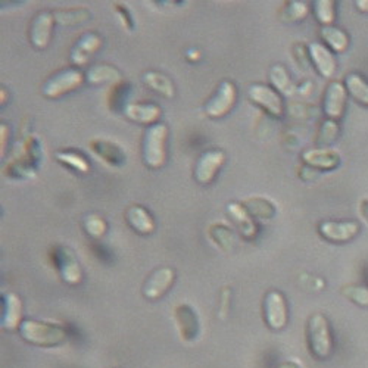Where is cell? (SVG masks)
I'll list each match as a JSON object with an SVG mask.
<instances>
[{
	"label": "cell",
	"instance_id": "obj_41",
	"mask_svg": "<svg viewBox=\"0 0 368 368\" xmlns=\"http://www.w3.org/2000/svg\"><path fill=\"white\" fill-rule=\"evenodd\" d=\"M314 90V86H312L311 81H307V83L297 86V90H296V94H304V96H308V94Z\"/></svg>",
	"mask_w": 368,
	"mask_h": 368
},
{
	"label": "cell",
	"instance_id": "obj_21",
	"mask_svg": "<svg viewBox=\"0 0 368 368\" xmlns=\"http://www.w3.org/2000/svg\"><path fill=\"white\" fill-rule=\"evenodd\" d=\"M122 114L133 122L151 127L159 122L162 109L154 102H138V103H130Z\"/></svg>",
	"mask_w": 368,
	"mask_h": 368
},
{
	"label": "cell",
	"instance_id": "obj_26",
	"mask_svg": "<svg viewBox=\"0 0 368 368\" xmlns=\"http://www.w3.org/2000/svg\"><path fill=\"white\" fill-rule=\"evenodd\" d=\"M270 83L271 87H274L280 94H284V96H295L297 86L293 83L289 71L286 70V66L281 64H276L271 66L270 74Z\"/></svg>",
	"mask_w": 368,
	"mask_h": 368
},
{
	"label": "cell",
	"instance_id": "obj_29",
	"mask_svg": "<svg viewBox=\"0 0 368 368\" xmlns=\"http://www.w3.org/2000/svg\"><path fill=\"white\" fill-rule=\"evenodd\" d=\"M143 83L158 94H161L162 98L165 99H172L175 96V87L172 84V81L170 77L165 74H162L159 71H147L143 75Z\"/></svg>",
	"mask_w": 368,
	"mask_h": 368
},
{
	"label": "cell",
	"instance_id": "obj_5",
	"mask_svg": "<svg viewBox=\"0 0 368 368\" xmlns=\"http://www.w3.org/2000/svg\"><path fill=\"white\" fill-rule=\"evenodd\" d=\"M307 339L311 353L320 360L330 357L333 349V339L330 325L323 314L311 316L307 325Z\"/></svg>",
	"mask_w": 368,
	"mask_h": 368
},
{
	"label": "cell",
	"instance_id": "obj_23",
	"mask_svg": "<svg viewBox=\"0 0 368 368\" xmlns=\"http://www.w3.org/2000/svg\"><path fill=\"white\" fill-rule=\"evenodd\" d=\"M22 323V304L15 293L2 296V327L5 330H17Z\"/></svg>",
	"mask_w": 368,
	"mask_h": 368
},
{
	"label": "cell",
	"instance_id": "obj_33",
	"mask_svg": "<svg viewBox=\"0 0 368 368\" xmlns=\"http://www.w3.org/2000/svg\"><path fill=\"white\" fill-rule=\"evenodd\" d=\"M208 236L216 248L230 252L235 246L233 230L223 223H214L208 228Z\"/></svg>",
	"mask_w": 368,
	"mask_h": 368
},
{
	"label": "cell",
	"instance_id": "obj_40",
	"mask_svg": "<svg viewBox=\"0 0 368 368\" xmlns=\"http://www.w3.org/2000/svg\"><path fill=\"white\" fill-rule=\"evenodd\" d=\"M358 209H360V215L365 223H368V198H362L358 203Z\"/></svg>",
	"mask_w": 368,
	"mask_h": 368
},
{
	"label": "cell",
	"instance_id": "obj_15",
	"mask_svg": "<svg viewBox=\"0 0 368 368\" xmlns=\"http://www.w3.org/2000/svg\"><path fill=\"white\" fill-rule=\"evenodd\" d=\"M103 45V40L98 33L87 31L81 36L77 42L74 43L71 53H70V61L71 65L75 68H83L89 64L90 58L96 53Z\"/></svg>",
	"mask_w": 368,
	"mask_h": 368
},
{
	"label": "cell",
	"instance_id": "obj_42",
	"mask_svg": "<svg viewBox=\"0 0 368 368\" xmlns=\"http://www.w3.org/2000/svg\"><path fill=\"white\" fill-rule=\"evenodd\" d=\"M355 6L360 12L362 13H368V0H357L355 2Z\"/></svg>",
	"mask_w": 368,
	"mask_h": 368
},
{
	"label": "cell",
	"instance_id": "obj_28",
	"mask_svg": "<svg viewBox=\"0 0 368 368\" xmlns=\"http://www.w3.org/2000/svg\"><path fill=\"white\" fill-rule=\"evenodd\" d=\"M54 159H57L61 165L73 170L77 174L86 175L90 172L89 159L80 151H74V149H64V151H58L54 154Z\"/></svg>",
	"mask_w": 368,
	"mask_h": 368
},
{
	"label": "cell",
	"instance_id": "obj_1",
	"mask_svg": "<svg viewBox=\"0 0 368 368\" xmlns=\"http://www.w3.org/2000/svg\"><path fill=\"white\" fill-rule=\"evenodd\" d=\"M168 135L170 130L163 122H158L146 128L142 142V156L147 168L159 170L167 163Z\"/></svg>",
	"mask_w": 368,
	"mask_h": 368
},
{
	"label": "cell",
	"instance_id": "obj_24",
	"mask_svg": "<svg viewBox=\"0 0 368 368\" xmlns=\"http://www.w3.org/2000/svg\"><path fill=\"white\" fill-rule=\"evenodd\" d=\"M242 205L248 209L256 221H270L277 215L276 203L264 196L244 198L242 200Z\"/></svg>",
	"mask_w": 368,
	"mask_h": 368
},
{
	"label": "cell",
	"instance_id": "obj_22",
	"mask_svg": "<svg viewBox=\"0 0 368 368\" xmlns=\"http://www.w3.org/2000/svg\"><path fill=\"white\" fill-rule=\"evenodd\" d=\"M124 216L128 227L142 236L152 235L156 228L152 214L142 205H131L127 208Z\"/></svg>",
	"mask_w": 368,
	"mask_h": 368
},
{
	"label": "cell",
	"instance_id": "obj_18",
	"mask_svg": "<svg viewBox=\"0 0 368 368\" xmlns=\"http://www.w3.org/2000/svg\"><path fill=\"white\" fill-rule=\"evenodd\" d=\"M307 47L309 53L311 65L316 68V71L323 78L330 80L337 70V61L334 53L324 43H318V42H312Z\"/></svg>",
	"mask_w": 368,
	"mask_h": 368
},
{
	"label": "cell",
	"instance_id": "obj_10",
	"mask_svg": "<svg viewBox=\"0 0 368 368\" xmlns=\"http://www.w3.org/2000/svg\"><path fill=\"white\" fill-rule=\"evenodd\" d=\"M264 320L271 330H283L289 320L286 297L279 290H271L264 297Z\"/></svg>",
	"mask_w": 368,
	"mask_h": 368
},
{
	"label": "cell",
	"instance_id": "obj_17",
	"mask_svg": "<svg viewBox=\"0 0 368 368\" xmlns=\"http://www.w3.org/2000/svg\"><path fill=\"white\" fill-rule=\"evenodd\" d=\"M307 167L317 171H333L340 165L342 156L330 147H312L305 151L301 156Z\"/></svg>",
	"mask_w": 368,
	"mask_h": 368
},
{
	"label": "cell",
	"instance_id": "obj_12",
	"mask_svg": "<svg viewBox=\"0 0 368 368\" xmlns=\"http://www.w3.org/2000/svg\"><path fill=\"white\" fill-rule=\"evenodd\" d=\"M346 105L348 91L345 84L340 83V81H330V83L327 84L323 96L324 115L333 121L342 119L346 112Z\"/></svg>",
	"mask_w": 368,
	"mask_h": 368
},
{
	"label": "cell",
	"instance_id": "obj_20",
	"mask_svg": "<svg viewBox=\"0 0 368 368\" xmlns=\"http://www.w3.org/2000/svg\"><path fill=\"white\" fill-rule=\"evenodd\" d=\"M90 151L99 159L111 167H122L127 161V155L118 143L108 139H91L89 143Z\"/></svg>",
	"mask_w": 368,
	"mask_h": 368
},
{
	"label": "cell",
	"instance_id": "obj_16",
	"mask_svg": "<svg viewBox=\"0 0 368 368\" xmlns=\"http://www.w3.org/2000/svg\"><path fill=\"white\" fill-rule=\"evenodd\" d=\"M175 271L170 267L155 270L143 284V296L149 301H156L165 295L174 284Z\"/></svg>",
	"mask_w": 368,
	"mask_h": 368
},
{
	"label": "cell",
	"instance_id": "obj_34",
	"mask_svg": "<svg viewBox=\"0 0 368 368\" xmlns=\"http://www.w3.org/2000/svg\"><path fill=\"white\" fill-rule=\"evenodd\" d=\"M91 18V13L87 8H70V9H59L54 10V20L57 24L65 27H74L84 24Z\"/></svg>",
	"mask_w": 368,
	"mask_h": 368
},
{
	"label": "cell",
	"instance_id": "obj_38",
	"mask_svg": "<svg viewBox=\"0 0 368 368\" xmlns=\"http://www.w3.org/2000/svg\"><path fill=\"white\" fill-rule=\"evenodd\" d=\"M86 233L93 239H101L106 235L108 231V223L98 214H90L84 218L83 223Z\"/></svg>",
	"mask_w": 368,
	"mask_h": 368
},
{
	"label": "cell",
	"instance_id": "obj_39",
	"mask_svg": "<svg viewBox=\"0 0 368 368\" xmlns=\"http://www.w3.org/2000/svg\"><path fill=\"white\" fill-rule=\"evenodd\" d=\"M114 8H115L117 15L121 20L122 27H124V29L128 31H133L134 30V20H133V15H131V12L128 10L127 5L121 3V2H115Z\"/></svg>",
	"mask_w": 368,
	"mask_h": 368
},
{
	"label": "cell",
	"instance_id": "obj_25",
	"mask_svg": "<svg viewBox=\"0 0 368 368\" xmlns=\"http://www.w3.org/2000/svg\"><path fill=\"white\" fill-rule=\"evenodd\" d=\"M84 75H86V83L91 86H101L106 83H111L114 86L121 81V73L115 66L108 64H98L90 66L84 73Z\"/></svg>",
	"mask_w": 368,
	"mask_h": 368
},
{
	"label": "cell",
	"instance_id": "obj_19",
	"mask_svg": "<svg viewBox=\"0 0 368 368\" xmlns=\"http://www.w3.org/2000/svg\"><path fill=\"white\" fill-rule=\"evenodd\" d=\"M174 318L180 337L184 342H193L200 332V323L196 311L187 304H180L174 309Z\"/></svg>",
	"mask_w": 368,
	"mask_h": 368
},
{
	"label": "cell",
	"instance_id": "obj_35",
	"mask_svg": "<svg viewBox=\"0 0 368 368\" xmlns=\"http://www.w3.org/2000/svg\"><path fill=\"white\" fill-rule=\"evenodd\" d=\"M336 6L337 3L334 0H316L312 2V12H314L316 20L321 24V27H329L333 25L337 13H336Z\"/></svg>",
	"mask_w": 368,
	"mask_h": 368
},
{
	"label": "cell",
	"instance_id": "obj_3",
	"mask_svg": "<svg viewBox=\"0 0 368 368\" xmlns=\"http://www.w3.org/2000/svg\"><path fill=\"white\" fill-rule=\"evenodd\" d=\"M18 332L25 342L36 346H57L68 337L64 325L38 320H22Z\"/></svg>",
	"mask_w": 368,
	"mask_h": 368
},
{
	"label": "cell",
	"instance_id": "obj_37",
	"mask_svg": "<svg viewBox=\"0 0 368 368\" xmlns=\"http://www.w3.org/2000/svg\"><path fill=\"white\" fill-rule=\"evenodd\" d=\"M345 297H348L349 301L353 304H357L358 307H368V286L362 284H345L342 289H340Z\"/></svg>",
	"mask_w": 368,
	"mask_h": 368
},
{
	"label": "cell",
	"instance_id": "obj_27",
	"mask_svg": "<svg viewBox=\"0 0 368 368\" xmlns=\"http://www.w3.org/2000/svg\"><path fill=\"white\" fill-rule=\"evenodd\" d=\"M320 36L323 38L324 45L329 47L333 53H344L348 50L351 38L349 34L339 29L336 25H329V27H321Z\"/></svg>",
	"mask_w": 368,
	"mask_h": 368
},
{
	"label": "cell",
	"instance_id": "obj_2",
	"mask_svg": "<svg viewBox=\"0 0 368 368\" xmlns=\"http://www.w3.org/2000/svg\"><path fill=\"white\" fill-rule=\"evenodd\" d=\"M40 158H42V147H40L37 138L29 135L21 143L20 154L3 168V172L9 179L15 180L33 179V177H36V168Z\"/></svg>",
	"mask_w": 368,
	"mask_h": 368
},
{
	"label": "cell",
	"instance_id": "obj_32",
	"mask_svg": "<svg viewBox=\"0 0 368 368\" xmlns=\"http://www.w3.org/2000/svg\"><path fill=\"white\" fill-rule=\"evenodd\" d=\"M309 15V3L308 2H284L279 10V18L281 22L286 24H295L301 22Z\"/></svg>",
	"mask_w": 368,
	"mask_h": 368
},
{
	"label": "cell",
	"instance_id": "obj_4",
	"mask_svg": "<svg viewBox=\"0 0 368 368\" xmlns=\"http://www.w3.org/2000/svg\"><path fill=\"white\" fill-rule=\"evenodd\" d=\"M84 83L86 75L83 71L75 66L64 68V70L54 73L46 80V83L42 87V93L47 99H59L65 94L78 90Z\"/></svg>",
	"mask_w": 368,
	"mask_h": 368
},
{
	"label": "cell",
	"instance_id": "obj_31",
	"mask_svg": "<svg viewBox=\"0 0 368 368\" xmlns=\"http://www.w3.org/2000/svg\"><path fill=\"white\" fill-rule=\"evenodd\" d=\"M345 87L349 96L358 103L368 106V81L358 73H349L345 77Z\"/></svg>",
	"mask_w": 368,
	"mask_h": 368
},
{
	"label": "cell",
	"instance_id": "obj_13",
	"mask_svg": "<svg viewBox=\"0 0 368 368\" xmlns=\"http://www.w3.org/2000/svg\"><path fill=\"white\" fill-rule=\"evenodd\" d=\"M54 24H57V20H54V12H50V10H40L33 18L30 24V30H29V38H30V43L36 49L43 50L50 45Z\"/></svg>",
	"mask_w": 368,
	"mask_h": 368
},
{
	"label": "cell",
	"instance_id": "obj_8",
	"mask_svg": "<svg viewBox=\"0 0 368 368\" xmlns=\"http://www.w3.org/2000/svg\"><path fill=\"white\" fill-rule=\"evenodd\" d=\"M249 101L270 115L271 118H283L286 108L281 94L268 84L255 83L248 89Z\"/></svg>",
	"mask_w": 368,
	"mask_h": 368
},
{
	"label": "cell",
	"instance_id": "obj_30",
	"mask_svg": "<svg viewBox=\"0 0 368 368\" xmlns=\"http://www.w3.org/2000/svg\"><path fill=\"white\" fill-rule=\"evenodd\" d=\"M131 84L124 80H121L119 83L111 86L108 93L109 109H112L115 112H124V109L130 105L128 98L131 94Z\"/></svg>",
	"mask_w": 368,
	"mask_h": 368
},
{
	"label": "cell",
	"instance_id": "obj_7",
	"mask_svg": "<svg viewBox=\"0 0 368 368\" xmlns=\"http://www.w3.org/2000/svg\"><path fill=\"white\" fill-rule=\"evenodd\" d=\"M236 102H237L236 84L230 80H223L221 83L218 84L209 101L205 103V114L212 119L224 118L226 115L233 111Z\"/></svg>",
	"mask_w": 368,
	"mask_h": 368
},
{
	"label": "cell",
	"instance_id": "obj_14",
	"mask_svg": "<svg viewBox=\"0 0 368 368\" xmlns=\"http://www.w3.org/2000/svg\"><path fill=\"white\" fill-rule=\"evenodd\" d=\"M227 215L244 240L252 242L258 237L260 227H258L256 220L248 212V209L242 205V202L227 203Z\"/></svg>",
	"mask_w": 368,
	"mask_h": 368
},
{
	"label": "cell",
	"instance_id": "obj_36",
	"mask_svg": "<svg viewBox=\"0 0 368 368\" xmlns=\"http://www.w3.org/2000/svg\"><path fill=\"white\" fill-rule=\"evenodd\" d=\"M340 134V126L339 121L333 119H324L318 128V133L316 135V145L317 147H329L333 145Z\"/></svg>",
	"mask_w": 368,
	"mask_h": 368
},
{
	"label": "cell",
	"instance_id": "obj_6",
	"mask_svg": "<svg viewBox=\"0 0 368 368\" xmlns=\"http://www.w3.org/2000/svg\"><path fill=\"white\" fill-rule=\"evenodd\" d=\"M52 264L57 268L58 274L66 284H80L83 280V270L77 260V255L70 246L65 244H54L50 251Z\"/></svg>",
	"mask_w": 368,
	"mask_h": 368
},
{
	"label": "cell",
	"instance_id": "obj_43",
	"mask_svg": "<svg viewBox=\"0 0 368 368\" xmlns=\"http://www.w3.org/2000/svg\"><path fill=\"white\" fill-rule=\"evenodd\" d=\"M279 368H299V367L292 364V362H286V364H281Z\"/></svg>",
	"mask_w": 368,
	"mask_h": 368
},
{
	"label": "cell",
	"instance_id": "obj_11",
	"mask_svg": "<svg viewBox=\"0 0 368 368\" xmlns=\"http://www.w3.org/2000/svg\"><path fill=\"white\" fill-rule=\"evenodd\" d=\"M317 230L318 235L327 242L348 243L360 235L361 226L358 221L353 220H344V221L325 220L318 224Z\"/></svg>",
	"mask_w": 368,
	"mask_h": 368
},
{
	"label": "cell",
	"instance_id": "obj_9",
	"mask_svg": "<svg viewBox=\"0 0 368 368\" xmlns=\"http://www.w3.org/2000/svg\"><path fill=\"white\" fill-rule=\"evenodd\" d=\"M226 163V154L220 149H211V151L203 152L196 161L193 170L195 180L200 186H209L220 174L221 168Z\"/></svg>",
	"mask_w": 368,
	"mask_h": 368
}]
</instances>
